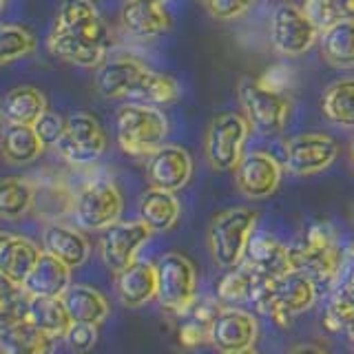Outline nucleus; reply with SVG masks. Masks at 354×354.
I'll use <instances>...</instances> for the list:
<instances>
[{
	"instance_id": "obj_1",
	"label": "nucleus",
	"mask_w": 354,
	"mask_h": 354,
	"mask_svg": "<svg viewBox=\"0 0 354 354\" xmlns=\"http://www.w3.org/2000/svg\"><path fill=\"white\" fill-rule=\"evenodd\" d=\"M47 47L55 58L82 69H97L106 62L111 31L93 0H62Z\"/></svg>"
},
{
	"instance_id": "obj_2",
	"label": "nucleus",
	"mask_w": 354,
	"mask_h": 354,
	"mask_svg": "<svg viewBox=\"0 0 354 354\" xmlns=\"http://www.w3.org/2000/svg\"><path fill=\"white\" fill-rule=\"evenodd\" d=\"M290 268L310 277L317 288H337L346 250L330 221H315L306 226L288 246Z\"/></svg>"
},
{
	"instance_id": "obj_3",
	"label": "nucleus",
	"mask_w": 354,
	"mask_h": 354,
	"mask_svg": "<svg viewBox=\"0 0 354 354\" xmlns=\"http://www.w3.org/2000/svg\"><path fill=\"white\" fill-rule=\"evenodd\" d=\"M319 299L317 283L299 270H288L279 277L259 279L252 304L261 315H266L274 326L290 328L297 315L310 310Z\"/></svg>"
},
{
	"instance_id": "obj_4",
	"label": "nucleus",
	"mask_w": 354,
	"mask_h": 354,
	"mask_svg": "<svg viewBox=\"0 0 354 354\" xmlns=\"http://www.w3.org/2000/svg\"><path fill=\"white\" fill-rule=\"evenodd\" d=\"M259 213L246 206L226 208L208 224V250L213 261L224 270H232L243 263L250 239L257 232Z\"/></svg>"
},
{
	"instance_id": "obj_5",
	"label": "nucleus",
	"mask_w": 354,
	"mask_h": 354,
	"mask_svg": "<svg viewBox=\"0 0 354 354\" xmlns=\"http://www.w3.org/2000/svg\"><path fill=\"white\" fill-rule=\"evenodd\" d=\"M115 136L120 149L131 158H151L169 136V118L162 109L124 104L115 113Z\"/></svg>"
},
{
	"instance_id": "obj_6",
	"label": "nucleus",
	"mask_w": 354,
	"mask_h": 354,
	"mask_svg": "<svg viewBox=\"0 0 354 354\" xmlns=\"http://www.w3.org/2000/svg\"><path fill=\"white\" fill-rule=\"evenodd\" d=\"M158 268V301L171 315H188L197 304L199 277L195 263L182 252H164Z\"/></svg>"
},
{
	"instance_id": "obj_7",
	"label": "nucleus",
	"mask_w": 354,
	"mask_h": 354,
	"mask_svg": "<svg viewBox=\"0 0 354 354\" xmlns=\"http://www.w3.org/2000/svg\"><path fill=\"white\" fill-rule=\"evenodd\" d=\"M239 102L250 129L261 136L281 133L290 118V100L283 95L281 88L270 86L261 77L259 80L243 77L239 82Z\"/></svg>"
},
{
	"instance_id": "obj_8",
	"label": "nucleus",
	"mask_w": 354,
	"mask_h": 354,
	"mask_svg": "<svg viewBox=\"0 0 354 354\" xmlns=\"http://www.w3.org/2000/svg\"><path fill=\"white\" fill-rule=\"evenodd\" d=\"M248 136V120L235 111H226V113H219L210 120L204 140V153L210 169L217 173L235 171L243 158V147H246Z\"/></svg>"
},
{
	"instance_id": "obj_9",
	"label": "nucleus",
	"mask_w": 354,
	"mask_h": 354,
	"mask_svg": "<svg viewBox=\"0 0 354 354\" xmlns=\"http://www.w3.org/2000/svg\"><path fill=\"white\" fill-rule=\"evenodd\" d=\"M124 208V197L111 180H93L75 193L73 217L84 230H106L118 224Z\"/></svg>"
},
{
	"instance_id": "obj_10",
	"label": "nucleus",
	"mask_w": 354,
	"mask_h": 354,
	"mask_svg": "<svg viewBox=\"0 0 354 354\" xmlns=\"http://www.w3.org/2000/svg\"><path fill=\"white\" fill-rule=\"evenodd\" d=\"M106 147L109 138L100 120L86 111H77L66 118L64 136L55 144V151L73 166H88L102 158Z\"/></svg>"
},
{
	"instance_id": "obj_11",
	"label": "nucleus",
	"mask_w": 354,
	"mask_h": 354,
	"mask_svg": "<svg viewBox=\"0 0 354 354\" xmlns=\"http://www.w3.org/2000/svg\"><path fill=\"white\" fill-rule=\"evenodd\" d=\"M319 29L310 22L301 7L292 3L277 5L270 18V42L277 53L286 58H299L315 47Z\"/></svg>"
},
{
	"instance_id": "obj_12",
	"label": "nucleus",
	"mask_w": 354,
	"mask_h": 354,
	"mask_svg": "<svg viewBox=\"0 0 354 354\" xmlns=\"http://www.w3.org/2000/svg\"><path fill=\"white\" fill-rule=\"evenodd\" d=\"M339 158V142L328 133H301L286 142L283 169L292 175L308 177L328 171Z\"/></svg>"
},
{
	"instance_id": "obj_13",
	"label": "nucleus",
	"mask_w": 354,
	"mask_h": 354,
	"mask_svg": "<svg viewBox=\"0 0 354 354\" xmlns=\"http://www.w3.org/2000/svg\"><path fill=\"white\" fill-rule=\"evenodd\" d=\"M283 177V164L266 151H252L241 158L235 169L237 191L252 202H263L277 193Z\"/></svg>"
},
{
	"instance_id": "obj_14",
	"label": "nucleus",
	"mask_w": 354,
	"mask_h": 354,
	"mask_svg": "<svg viewBox=\"0 0 354 354\" xmlns=\"http://www.w3.org/2000/svg\"><path fill=\"white\" fill-rule=\"evenodd\" d=\"M151 228L142 219L118 221L100 237V254L109 270L115 274L138 261V252L151 239Z\"/></svg>"
},
{
	"instance_id": "obj_15",
	"label": "nucleus",
	"mask_w": 354,
	"mask_h": 354,
	"mask_svg": "<svg viewBox=\"0 0 354 354\" xmlns=\"http://www.w3.org/2000/svg\"><path fill=\"white\" fill-rule=\"evenodd\" d=\"M259 339V321L243 308L221 306L213 328H210V346L221 354H235L254 348Z\"/></svg>"
},
{
	"instance_id": "obj_16",
	"label": "nucleus",
	"mask_w": 354,
	"mask_h": 354,
	"mask_svg": "<svg viewBox=\"0 0 354 354\" xmlns=\"http://www.w3.org/2000/svg\"><path fill=\"white\" fill-rule=\"evenodd\" d=\"M195 171L193 155L180 144H164L147 162V177L153 188L177 193L188 186Z\"/></svg>"
},
{
	"instance_id": "obj_17",
	"label": "nucleus",
	"mask_w": 354,
	"mask_h": 354,
	"mask_svg": "<svg viewBox=\"0 0 354 354\" xmlns=\"http://www.w3.org/2000/svg\"><path fill=\"white\" fill-rule=\"evenodd\" d=\"M147 69L149 66H144L136 58H129V55L106 60L95 69V91L106 100H127Z\"/></svg>"
},
{
	"instance_id": "obj_18",
	"label": "nucleus",
	"mask_w": 354,
	"mask_h": 354,
	"mask_svg": "<svg viewBox=\"0 0 354 354\" xmlns=\"http://www.w3.org/2000/svg\"><path fill=\"white\" fill-rule=\"evenodd\" d=\"M122 27L138 40H153L171 29V14L160 0H138L122 9Z\"/></svg>"
},
{
	"instance_id": "obj_19",
	"label": "nucleus",
	"mask_w": 354,
	"mask_h": 354,
	"mask_svg": "<svg viewBox=\"0 0 354 354\" xmlns=\"http://www.w3.org/2000/svg\"><path fill=\"white\" fill-rule=\"evenodd\" d=\"M115 295L122 306L142 308L158 299V268L151 261H136L115 274Z\"/></svg>"
},
{
	"instance_id": "obj_20",
	"label": "nucleus",
	"mask_w": 354,
	"mask_h": 354,
	"mask_svg": "<svg viewBox=\"0 0 354 354\" xmlns=\"http://www.w3.org/2000/svg\"><path fill=\"white\" fill-rule=\"evenodd\" d=\"M243 263L261 279H270V277H279L292 270L290 257H288V246L274 235H268V232H254Z\"/></svg>"
},
{
	"instance_id": "obj_21",
	"label": "nucleus",
	"mask_w": 354,
	"mask_h": 354,
	"mask_svg": "<svg viewBox=\"0 0 354 354\" xmlns=\"http://www.w3.org/2000/svg\"><path fill=\"white\" fill-rule=\"evenodd\" d=\"M71 268L60 259H55L53 254L44 252L36 263V268L25 279L22 288L29 297H53L62 299V295L73 286L71 283Z\"/></svg>"
},
{
	"instance_id": "obj_22",
	"label": "nucleus",
	"mask_w": 354,
	"mask_h": 354,
	"mask_svg": "<svg viewBox=\"0 0 354 354\" xmlns=\"http://www.w3.org/2000/svg\"><path fill=\"white\" fill-rule=\"evenodd\" d=\"M42 250L33 241L11 235V232H0V274L9 277L18 286L25 283V279L36 268Z\"/></svg>"
},
{
	"instance_id": "obj_23",
	"label": "nucleus",
	"mask_w": 354,
	"mask_h": 354,
	"mask_svg": "<svg viewBox=\"0 0 354 354\" xmlns=\"http://www.w3.org/2000/svg\"><path fill=\"white\" fill-rule=\"evenodd\" d=\"M42 246L44 252L53 254L69 268H80L86 263L88 254H91V243L82 235L80 230L64 224H49L42 232Z\"/></svg>"
},
{
	"instance_id": "obj_24",
	"label": "nucleus",
	"mask_w": 354,
	"mask_h": 354,
	"mask_svg": "<svg viewBox=\"0 0 354 354\" xmlns=\"http://www.w3.org/2000/svg\"><path fill=\"white\" fill-rule=\"evenodd\" d=\"M49 104L47 97L36 86H16L5 93L0 102V115L7 120V124H25L33 127L36 122L47 113Z\"/></svg>"
},
{
	"instance_id": "obj_25",
	"label": "nucleus",
	"mask_w": 354,
	"mask_h": 354,
	"mask_svg": "<svg viewBox=\"0 0 354 354\" xmlns=\"http://www.w3.org/2000/svg\"><path fill=\"white\" fill-rule=\"evenodd\" d=\"M138 210H140V219L151 228V232L171 230L182 217V204L177 195L153 186L142 193Z\"/></svg>"
},
{
	"instance_id": "obj_26",
	"label": "nucleus",
	"mask_w": 354,
	"mask_h": 354,
	"mask_svg": "<svg viewBox=\"0 0 354 354\" xmlns=\"http://www.w3.org/2000/svg\"><path fill=\"white\" fill-rule=\"evenodd\" d=\"M62 301L73 324L100 326V324H104L111 315L109 299L91 286L73 283L69 290L62 295Z\"/></svg>"
},
{
	"instance_id": "obj_27",
	"label": "nucleus",
	"mask_w": 354,
	"mask_h": 354,
	"mask_svg": "<svg viewBox=\"0 0 354 354\" xmlns=\"http://www.w3.org/2000/svg\"><path fill=\"white\" fill-rule=\"evenodd\" d=\"M182 95V86L175 77L147 69L138 80V84L133 86V91L129 93L127 102L129 104H142V106H169L177 102Z\"/></svg>"
},
{
	"instance_id": "obj_28",
	"label": "nucleus",
	"mask_w": 354,
	"mask_h": 354,
	"mask_svg": "<svg viewBox=\"0 0 354 354\" xmlns=\"http://www.w3.org/2000/svg\"><path fill=\"white\" fill-rule=\"evenodd\" d=\"M44 144L36 136L33 127L25 124H7L3 136H0V155L7 164L25 166L36 162L44 153Z\"/></svg>"
},
{
	"instance_id": "obj_29",
	"label": "nucleus",
	"mask_w": 354,
	"mask_h": 354,
	"mask_svg": "<svg viewBox=\"0 0 354 354\" xmlns=\"http://www.w3.org/2000/svg\"><path fill=\"white\" fill-rule=\"evenodd\" d=\"M321 55L335 69H354V18L321 31Z\"/></svg>"
},
{
	"instance_id": "obj_30",
	"label": "nucleus",
	"mask_w": 354,
	"mask_h": 354,
	"mask_svg": "<svg viewBox=\"0 0 354 354\" xmlns=\"http://www.w3.org/2000/svg\"><path fill=\"white\" fill-rule=\"evenodd\" d=\"M27 319L36 328H40L42 332H47V335L55 339H60V337L64 339V335L73 326L69 313H66L64 301L53 297H31Z\"/></svg>"
},
{
	"instance_id": "obj_31",
	"label": "nucleus",
	"mask_w": 354,
	"mask_h": 354,
	"mask_svg": "<svg viewBox=\"0 0 354 354\" xmlns=\"http://www.w3.org/2000/svg\"><path fill=\"white\" fill-rule=\"evenodd\" d=\"M36 184L27 177H0V219H20L33 210Z\"/></svg>"
},
{
	"instance_id": "obj_32",
	"label": "nucleus",
	"mask_w": 354,
	"mask_h": 354,
	"mask_svg": "<svg viewBox=\"0 0 354 354\" xmlns=\"http://www.w3.org/2000/svg\"><path fill=\"white\" fill-rule=\"evenodd\" d=\"M5 354H53L55 352V337L42 332L31 321H20V324L5 328Z\"/></svg>"
},
{
	"instance_id": "obj_33",
	"label": "nucleus",
	"mask_w": 354,
	"mask_h": 354,
	"mask_svg": "<svg viewBox=\"0 0 354 354\" xmlns=\"http://www.w3.org/2000/svg\"><path fill=\"white\" fill-rule=\"evenodd\" d=\"M321 111L332 124L354 129V77L332 82L321 95Z\"/></svg>"
},
{
	"instance_id": "obj_34",
	"label": "nucleus",
	"mask_w": 354,
	"mask_h": 354,
	"mask_svg": "<svg viewBox=\"0 0 354 354\" xmlns=\"http://www.w3.org/2000/svg\"><path fill=\"white\" fill-rule=\"evenodd\" d=\"M261 277L254 274L246 263L237 266V268L228 270L219 279L217 286V299L221 306H232L237 308L239 304H252V297L257 292Z\"/></svg>"
},
{
	"instance_id": "obj_35",
	"label": "nucleus",
	"mask_w": 354,
	"mask_h": 354,
	"mask_svg": "<svg viewBox=\"0 0 354 354\" xmlns=\"http://www.w3.org/2000/svg\"><path fill=\"white\" fill-rule=\"evenodd\" d=\"M75 206V193L62 182H47V184H36V197H33V210L40 213L42 217L58 219L73 213Z\"/></svg>"
},
{
	"instance_id": "obj_36",
	"label": "nucleus",
	"mask_w": 354,
	"mask_h": 354,
	"mask_svg": "<svg viewBox=\"0 0 354 354\" xmlns=\"http://www.w3.org/2000/svg\"><path fill=\"white\" fill-rule=\"evenodd\" d=\"M29 299L31 297L25 292V288L0 274V330L27 321Z\"/></svg>"
},
{
	"instance_id": "obj_37",
	"label": "nucleus",
	"mask_w": 354,
	"mask_h": 354,
	"mask_svg": "<svg viewBox=\"0 0 354 354\" xmlns=\"http://www.w3.org/2000/svg\"><path fill=\"white\" fill-rule=\"evenodd\" d=\"M33 51H36V38L29 29L0 22V66L27 58Z\"/></svg>"
},
{
	"instance_id": "obj_38",
	"label": "nucleus",
	"mask_w": 354,
	"mask_h": 354,
	"mask_svg": "<svg viewBox=\"0 0 354 354\" xmlns=\"http://www.w3.org/2000/svg\"><path fill=\"white\" fill-rule=\"evenodd\" d=\"M301 9L319 33L341 20L354 18V0H306Z\"/></svg>"
},
{
	"instance_id": "obj_39",
	"label": "nucleus",
	"mask_w": 354,
	"mask_h": 354,
	"mask_svg": "<svg viewBox=\"0 0 354 354\" xmlns=\"http://www.w3.org/2000/svg\"><path fill=\"white\" fill-rule=\"evenodd\" d=\"M100 339V332H97V326H91V324H73L69 328V332L64 335V341H66V348L73 354H86L95 348V343Z\"/></svg>"
},
{
	"instance_id": "obj_40",
	"label": "nucleus",
	"mask_w": 354,
	"mask_h": 354,
	"mask_svg": "<svg viewBox=\"0 0 354 354\" xmlns=\"http://www.w3.org/2000/svg\"><path fill=\"white\" fill-rule=\"evenodd\" d=\"M208 14L215 20H237L252 9L254 0H204Z\"/></svg>"
},
{
	"instance_id": "obj_41",
	"label": "nucleus",
	"mask_w": 354,
	"mask_h": 354,
	"mask_svg": "<svg viewBox=\"0 0 354 354\" xmlns=\"http://www.w3.org/2000/svg\"><path fill=\"white\" fill-rule=\"evenodd\" d=\"M64 129H66V120L60 118L58 113H53V111H47V113L33 124V131H36L40 142L44 147H53V149H55V144L62 140Z\"/></svg>"
},
{
	"instance_id": "obj_42",
	"label": "nucleus",
	"mask_w": 354,
	"mask_h": 354,
	"mask_svg": "<svg viewBox=\"0 0 354 354\" xmlns=\"http://www.w3.org/2000/svg\"><path fill=\"white\" fill-rule=\"evenodd\" d=\"M288 354H328V350L317 346V343H299Z\"/></svg>"
},
{
	"instance_id": "obj_43",
	"label": "nucleus",
	"mask_w": 354,
	"mask_h": 354,
	"mask_svg": "<svg viewBox=\"0 0 354 354\" xmlns=\"http://www.w3.org/2000/svg\"><path fill=\"white\" fill-rule=\"evenodd\" d=\"M235 354H259L254 348H250V350H243V352H235Z\"/></svg>"
},
{
	"instance_id": "obj_44",
	"label": "nucleus",
	"mask_w": 354,
	"mask_h": 354,
	"mask_svg": "<svg viewBox=\"0 0 354 354\" xmlns=\"http://www.w3.org/2000/svg\"><path fill=\"white\" fill-rule=\"evenodd\" d=\"M350 219H352V224H354V204H352V208H350Z\"/></svg>"
},
{
	"instance_id": "obj_45",
	"label": "nucleus",
	"mask_w": 354,
	"mask_h": 354,
	"mask_svg": "<svg viewBox=\"0 0 354 354\" xmlns=\"http://www.w3.org/2000/svg\"><path fill=\"white\" fill-rule=\"evenodd\" d=\"M350 151H352V164H354V138H352V149Z\"/></svg>"
},
{
	"instance_id": "obj_46",
	"label": "nucleus",
	"mask_w": 354,
	"mask_h": 354,
	"mask_svg": "<svg viewBox=\"0 0 354 354\" xmlns=\"http://www.w3.org/2000/svg\"><path fill=\"white\" fill-rule=\"evenodd\" d=\"M5 9V0H0V11H3Z\"/></svg>"
},
{
	"instance_id": "obj_47",
	"label": "nucleus",
	"mask_w": 354,
	"mask_h": 354,
	"mask_svg": "<svg viewBox=\"0 0 354 354\" xmlns=\"http://www.w3.org/2000/svg\"><path fill=\"white\" fill-rule=\"evenodd\" d=\"M127 3H138V0H124V5H127Z\"/></svg>"
},
{
	"instance_id": "obj_48",
	"label": "nucleus",
	"mask_w": 354,
	"mask_h": 354,
	"mask_svg": "<svg viewBox=\"0 0 354 354\" xmlns=\"http://www.w3.org/2000/svg\"><path fill=\"white\" fill-rule=\"evenodd\" d=\"M160 3H164V5H166V3H169V0H160Z\"/></svg>"
},
{
	"instance_id": "obj_49",
	"label": "nucleus",
	"mask_w": 354,
	"mask_h": 354,
	"mask_svg": "<svg viewBox=\"0 0 354 354\" xmlns=\"http://www.w3.org/2000/svg\"><path fill=\"white\" fill-rule=\"evenodd\" d=\"M0 118H3V115H0Z\"/></svg>"
}]
</instances>
